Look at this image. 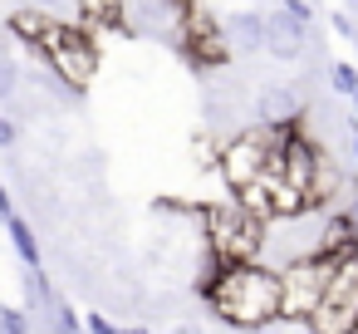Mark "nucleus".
Returning a JSON list of instances; mask_svg holds the SVG:
<instances>
[{
	"label": "nucleus",
	"mask_w": 358,
	"mask_h": 334,
	"mask_svg": "<svg viewBox=\"0 0 358 334\" xmlns=\"http://www.w3.org/2000/svg\"><path fill=\"white\" fill-rule=\"evenodd\" d=\"M211 309L236 324V329H260L280 314V275L245 260V265H221V275L206 285Z\"/></svg>",
	"instance_id": "f257e3e1"
},
{
	"label": "nucleus",
	"mask_w": 358,
	"mask_h": 334,
	"mask_svg": "<svg viewBox=\"0 0 358 334\" xmlns=\"http://www.w3.org/2000/svg\"><path fill=\"white\" fill-rule=\"evenodd\" d=\"M226 40L236 55H250V50H265L270 45V15H255V11H236L226 20Z\"/></svg>",
	"instance_id": "0eeeda50"
},
{
	"label": "nucleus",
	"mask_w": 358,
	"mask_h": 334,
	"mask_svg": "<svg viewBox=\"0 0 358 334\" xmlns=\"http://www.w3.org/2000/svg\"><path fill=\"white\" fill-rule=\"evenodd\" d=\"M275 60H299L304 55V20L294 15V11H275L270 15V45H265Z\"/></svg>",
	"instance_id": "6e6552de"
},
{
	"label": "nucleus",
	"mask_w": 358,
	"mask_h": 334,
	"mask_svg": "<svg viewBox=\"0 0 358 334\" xmlns=\"http://www.w3.org/2000/svg\"><path fill=\"white\" fill-rule=\"evenodd\" d=\"M334 89L338 94H358V69L353 64H334Z\"/></svg>",
	"instance_id": "9d476101"
},
{
	"label": "nucleus",
	"mask_w": 358,
	"mask_h": 334,
	"mask_svg": "<svg viewBox=\"0 0 358 334\" xmlns=\"http://www.w3.org/2000/svg\"><path fill=\"white\" fill-rule=\"evenodd\" d=\"M309 329L314 334H353L358 329V256L338 260V270H334V280H329Z\"/></svg>",
	"instance_id": "39448f33"
},
{
	"label": "nucleus",
	"mask_w": 358,
	"mask_h": 334,
	"mask_svg": "<svg viewBox=\"0 0 358 334\" xmlns=\"http://www.w3.org/2000/svg\"><path fill=\"white\" fill-rule=\"evenodd\" d=\"M304 113V99H299V89H289V84H265L260 94H255V118L260 123H294Z\"/></svg>",
	"instance_id": "423d86ee"
},
{
	"label": "nucleus",
	"mask_w": 358,
	"mask_h": 334,
	"mask_svg": "<svg viewBox=\"0 0 358 334\" xmlns=\"http://www.w3.org/2000/svg\"><path fill=\"white\" fill-rule=\"evenodd\" d=\"M334 270H338V260H329V256L289 260V265L280 270V314H285V319H314V309H319V300H324Z\"/></svg>",
	"instance_id": "7ed1b4c3"
},
{
	"label": "nucleus",
	"mask_w": 358,
	"mask_h": 334,
	"mask_svg": "<svg viewBox=\"0 0 358 334\" xmlns=\"http://www.w3.org/2000/svg\"><path fill=\"white\" fill-rule=\"evenodd\" d=\"M172 334H201V329H196V324H182V329H172Z\"/></svg>",
	"instance_id": "ddd939ff"
},
{
	"label": "nucleus",
	"mask_w": 358,
	"mask_h": 334,
	"mask_svg": "<svg viewBox=\"0 0 358 334\" xmlns=\"http://www.w3.org/2000/svg\"><path fill=\"white\" fill-rule=\"evenodd\" d=\"M265 216H255L241 197L236 202H216L206 207V246L221 265H245L265 251Z\"/></svg>",
	"instance_id": "f03ea898"
},
{
	"label": "nucleus",
	"mask_w": 358,
	"mask_h": 334,
	"mask_svg": "<svg viewBox=\"0 0 358 334\" xmlns=\"http://www.w3.org/2000/svg\"><path fill=\"white\" fill-rule=\"evenodd\" d=\"M10 231H15V246H20V251H25V256L35 260V241H30V231H25V221H15V216H10Z\"/></svg>",
	"instance_id": "9b49d317"
},
{
	"label": "nucleus",
	"mask_w": 358,
	"mask_h": 334,
	"mask_svg": "<svg viewBox=\"0 0 358 334\" xmlns=\"http://www.w3.org/2000/svg\"><path fill=\"white\" fill-rule=\"evenodd\" d=\"M40 50H45L50 69H55L69 89H84V84L94 79V69H99L94 40H89L79 25H69V20H50V30H45V40H40Z\"/></svg>",
	"instance_id": "20e7f679"
},
{
	"label": "nucleus",
	"mask_w": 358,
	"mask_h": 334,
	"mask_svg": "<svg viewBox=\"0 0 358 334\" xmlns=\"http://www.w3.org/2000/svg\"><path fill=\"white\" fill-rule=\"evenodd\" d=\"M35 6H40V11H50V15H55V11H64V6H79V0H35Z\"/></svg>",
	"instance_id": "f8f14e48"
},
{
	"label": "nucleus",
	"mask_w": 358,
	"mask_h": 334,
	"mask_svg": "<svg viewBox=\"0 0 358 334\" xmlns=\"http://www.w3.org/2000/svg\"><path fill=\"white\" fill-rule=\"evenodd\" d=\"M50 11H40V6H20V11H10V35H20V40H45V30H50Z\"/></svg>",
	"instance_id": "1a4fd4ad"
}]
</instances>
